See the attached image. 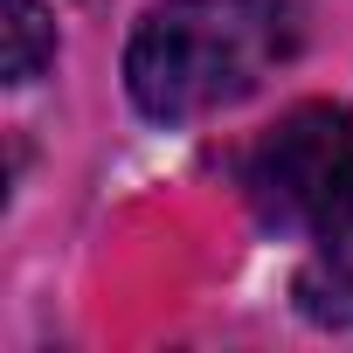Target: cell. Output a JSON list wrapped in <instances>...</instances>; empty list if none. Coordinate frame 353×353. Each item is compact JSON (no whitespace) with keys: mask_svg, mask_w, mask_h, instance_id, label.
I'll return each mask as SVG.
<instances>
[{"mask_svg":"<svg viewBox=\"0 0 353 353\" xmlns=\"http://www.w3.org/2000/svg\"><path fill=\"white\" fill-rule=\"evenodd\" d=\"M243 188L270 229H312L319 236L353 201V111L298 104L291 118H277L243 166Z\"/></svg>","mask_w":353,"mask_h":353,"instance_id":"2","label":"cell"},{"mask_svg":"<svg viewBox=\"0 0 353 353\" xmlns=\"http://www.w3.org/2000/svg\"><path fill=\"white\" fill-rule=\"evenodd\" d=\"M298 298H305L312 319L353 325V201L319 229V250H312V263L298 270Z\"/></svg>","mask_w":353,"mask_h":353,"instance_id":"3","label":"cell"},{"mask_svg":"<svg viewBox=\"0 0 353 353\" xmlns=\"http://www.w3.org/2000/svg\"><path fill=\"white\" fill-rule=\"evenodd\" d=\"M291 49L284 0H159L125 49V83L145 118H201L243 104Z\"/></svg>","mask_w":353,"mask_h":353,"instance_id":"1","label":"cell"},{"mask_svg":"<svg viewBox=\"0 0 353 353\" xmlns=\"http://www.w3.org/2000/svg\"><path fill=\"white\" fill-rule=\"evenodd\" d=\"M56 63V21L42 0H8V83H35Z\"/></svg>","mask_w":353,"mask_h":353,"instance_id":"4","label":"cell"}]
</instances>
